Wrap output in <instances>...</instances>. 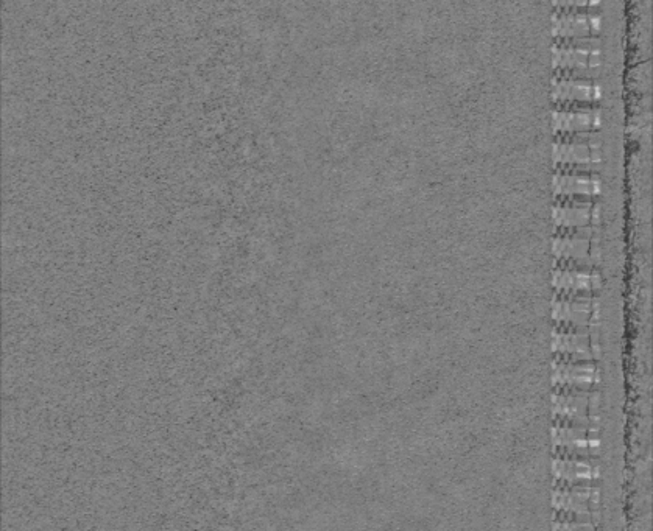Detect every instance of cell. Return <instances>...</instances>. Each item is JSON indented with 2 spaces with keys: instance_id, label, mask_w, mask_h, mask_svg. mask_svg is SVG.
<instances>
[{
  "instance_id": "cell-1",
  "label": "cell",
  "mask_w": 653,
  "mask_h": 531,
  "mask_svg": "<svg viewBox=\"0 0 653 531\" xmlns=\"http://www.w3.org/2000/svg\"><path fill=\"white\" fill-rule=\"evenodd\" d=\"M554 21L557 39L596 36L601 30V16L586 8H564L557 13Z\"/></svg>"
},
{
  "instance_id": "cell-2",
  "label": "cell",
  "mask_w": 653,
  "mask_h": 531,
  "mask_svg": "<svg viewBox=\"0 0 653 531\" xmlns=\"http://www.w3.org/2000/svg\"><path fill=\"white\" fill-rule=\"evenodd\" d=\"M554 97L558 103H594L601 97V87L592 82V78L557 73L554 80Z\"/></svg>"
},
{
  "instance_id": "cell-3",
  "label": "cell",
  "mask_w": 653,
  "mask_h": 531,
  "mask_svg": "<svg viewBox=\"0 0 653 531\" xmlns=\"http://www.w3.org/2000/svg\"><path fill=\"white\" fill-rule=\"evenodd\" d=\"M555 187L560 197H586L599 192V178L592 170L563 169L555 177Z\"/></svg>"
},
{
  "instance_id": "cell-4",
  "label": "cell",
  "mask_w": 653,
  "mask_h": 531,
  "mask_svg": "<svg viewBox=\"0 0 653 531\" xmlns=\"http://www.w3.org/2000/svg\"><path fill=\"white\" fill-rule=\"evenodd\" d=\"M554 124L560 133H586L601 124V112L596 107H564L555 111Z\"/></svg>"
},
{
  "instance_id": "cell-5",
  "label": "cell",
  "mask_w": 653,
  "mask_h": 531,
  "mask_svg": "<svg viewBox=\"0 0 653 531\" xmlns=\"http://www.w3.org/2000/svg\"><path fill=\"white\" fill-rule=\"evenodd\" d=\"M557 285L568 288L569 293H586L585 290H591L599 285L597 274L590 271H583L580 268H568L558 273Z\"/></svg>"
}]
</instances>
